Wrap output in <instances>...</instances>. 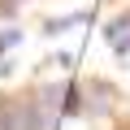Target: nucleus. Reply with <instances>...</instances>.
I'll return each mask as SVG.
<instances>
[{
	"instance_id": "nucleus-1",
	"label": "nucleus",
	"mask_w": 130,
	"mask_h": 130,
	"mask_svg": "<svg viewBox=\"0 0 130 130\" xmlns=\"http://www.w3.org/2000/svg\"><path fill=\"white\" fill-rule=\"evenodd\" d=\"M0 130H43V113L35 100H9L0 108Z\"/></svg>"
},
{
	"instance_id": "nucleus-2",
	"label": "nucleus",
	"mask_w": 130,
	"mask_h": 130,
	"mask_svg": "<svg viewBox=\"0 0 130 130\" xmlns=\"http://www.w3.org/2000/svg\"><path fill=\"white\" fill-rule=\"evenodd\" d=\"M104 35H108V43H113L117 52H130V13H126V18H113Z\"/></svg>"
}]
</instances>
